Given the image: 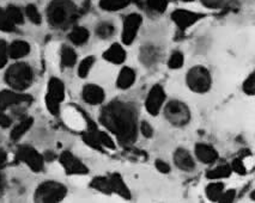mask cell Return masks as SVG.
<instances>
[{"label": "cell", "mask_w": 255, "mask_h": 203, "mask_svg": "<svg viewBox=\"0 0 255 203\" xmlns=\"http://www.w3.org/2000/svg\"><path fill=\"white\" fill-rule=\"evenodd\" d=\"M100 121L118 137L124 146L132 145L137 139V111L129 103L113 102L101 111Z\"/></svg>", "instance_id": "6da1fadb"}, {"label": "cell", "mask_w": 255, "mask_h": 203, "mask_svg": "<svg viewBox=\"0 0 255 203\" xmlns=\"http://www.w3.org/2000/svg\"><path fill=\"white\" fill-rule=\"evenodd\" d=\"M77 17L78 8L71 0H53L47 7V18L53 28H69Z\"/></svg>", "instance_id": "7a4b0ae2"}, {"label": "cell", "mask_w": 255, "mask_h": 203, "mask_svg": "<svg viewBox=\"0 0 255 203\" xmlns=\"http://www.w3.org/2000/svg\"><path fill=\"white\" fill-rule=\"evenodd\" d=\"M5 81L13 90L24 91L32 83L31 67L24 63L12 65L5 73Z\"/></svg>", "instance_id": "3957f363"}, {"label": "cell", "mask_w": 255, "mask_h": 203, "mask_svg": "<svg viewBox=\"0 0 255 203\" xmlns=\"http://www.w3.org/2000/svg\"><path fill=\"white\" fill-rule=\"evenodd\" d=\"M67 194V189L65 185L59 182L48 181L44 182L35 191L34 200L35 202L41 203H56L65 199Z\"/></svg>", "instance_id": "277c9868"}, {"label": "cell", "mask_w": 255, "mask_h": 203, "mask_svg": "<svg viewBox=\"0 0 255 203\" xmlns=\"http://www.w3.org/2000/svg\"><path fill=\"white\" fill-rule=\"evenodd\" d=\"M187 85L192 91L198 93L207 92L211 87V74L205 67L195 66L187 73Z\"/></svg>", "instance_id": "5b68a950"}, {"label": "cell", "mask_w": 255, "mask_h": 203, "mask_svg": "<svg viewBox=\"0 0 255 203\" xmlns=\"http://www.w3.org/2000/svg\"><path fill=\"white\" fill-rule=\"evenodd\" d=\"M65 98V86L58 78H52L48 83V92L46 96V104L49 113L58 116L60 111V103Z\"/></svg>", "instance_id": "8992f818"}, {"label": "cell", "mask_w": 255, "mask_h": 203, "mask_svg": "<svg viewBox=\"0 0 255 203\" xmlns=\"http://www.w3.org/2000/svg\"><path fill=\"white\" fill-rule=\"evenodd\" d=\"M165 119H167L171 125L177 126H185L191 120V113L189 109L186 104L179 101H171L167 104L164 109Z\"/></svg>", "instance_id": "52a82bcc"}, {"label": "cell", "mask_w": 255, "mask_h": 203, "mask_svg": "<svg viewBox=\"0 0 255 203\" xmlns=\"http://www.w3.org/2000/svg\"><path fill=\"white\" fill-rule=\"evenodd\" d=\"M17 159L28 165L34 172H40L43 170L44 158L36 149L30 146H20L17 149Z\"/></svg>", "instance_id": "ba28073f"}, {"label": "cell", "mask_w": 255, "mask_h": 203, "mask_svg": "<svg viewBox=\"0 0 255 203\" xmlns=\"http://www.w3.org/2000/svg\"><path fill=\"white\" fill-rule=\"evenodd\" d=\"M141 22H143V18L138 13H131L125 18L123 30V42L125 45L129 46L134 42L139 29H140Z\"/></svg>", "instance_id": "9c48e42d"}, {"label": "cell", "mask_w": 255, "mask_h": 203, "mask_svg": "<svg viewBox=\"0 0 255 203\" xmlns=\"http://www.w3.org/2000/svg\"><path fill=\"white\" fill-rule=\"evenodd\" d=\"M165 101V92L162 86L155 85L152 89L150 90L149 95L146 97V102H145V107H146L147 113L156 116L161 110L163 103Z\"/></svg>", "instance_id": "30bf717a"}, {"label": "cell", "mask_w": 255, "mask_h": 203, "mask_svg": "<svg viewBox=\"0 0 255 203\" xmlns=\"http://www.w3.org/2000/svg\"><path fill=\"white\" fill-rule=\"evenodd\" d=\"M31 101V97L29 95L4 90L0 92V111L6 110L8 108L14 107V105H20L23 103H30Z\"/></svg>", "instance_id": "8fae6325"}, {"label": "cell", "mask_w": 255, "mask_h": 203, "mask_svg": "<svg viewBox=\"0 0 255 203\" xmlns=\"http://www.w3.org/2000/svg\"><path fill=\"white\" fill-rule=\"evenodd\" d=\"M203 17V14L194 13L187 10H176L171 13V19H173V22L177 25V28L181 29V30L191 28V26L194 25L195 23L199 22Z\"/></svg>", "instance_id": "7c38bea8"}, {"label": "cell", "mask_w": 255, "mask_h": 203, "mask_svg": "<svg viewBox=\"0 0 255 203\" xmlns=\"http://www.w3.org/2000/svg\"><path fill=\"white\" fill-rule=\"evenodd\" d=\"M60 163L69 175H85V173H88L87 166L70 152L62 153L60 155Z\"/></svg>", "instance_id": "4fadbf2b"}, {"label": "cell", "mask_w": 255, "mask_h": 203, "mask_svg": "<svg viewBox=\"0 0 255 203\" xmlns=\"http://www.w3.org/2000/svg\"><path fill=\"white\" fill-rule=\"evenodd\" d=\"M83 99L89 104L97 105L103 103L105 101V91L101 89L100 86L94 84L85 85V87L83 89Z\"/></svg>", "instance_id": "5bb4252c"}, {"label": "cell", "mask_w": 255, "mask_h": 203, "mask_svg": "<svg viewBox=\"0 0 255 203\" xmlns=\"http://www.w3.org/2000/svg\"><path fill=\"white\" fill-rule=\"evenodd\" d=\"M195 155L204 164H212L218 159L217 151L205 143H198L195 146Z\"/></svg>", "instance_id": "9a60e30c"}, {"label": "cell", "mask_w": 255, "mask_h": 203, "mask_svg": "<svg viewBox=\"0 0 255 203\" xmlns=\"http://www.w3.org/2000/svg\"><path fill=\"white\" fill-rule=\"evenodd\" d=\"M174 161L179 169L183 171H191L194 169V160L188 151L183 148H179L174 154Z\"/></svg>", "instance_id": "2e32d148"}, {"label": "cell", "mask_w": 255, "mask_h": 203, "mask_svg": "<svg viewBox=\"0 0 255 203\" xmlns=\"http://www.w3.org/2000/svg\"><path fill=\"white\" fill-rule=\"evenodd\" d=\"M103 58H105V60L109 61V63L120 65L126 60V52H125V49L121 47V45H119V43H114V45H112L105 52Z\"/></svg>", "instance_id": "e0dca14e"}, {"label": "cell", "mask_w": 255, "mask_h": 203, "mask_svg": "<svg viewBox=\"0 0 255 203\" xmlns=\"http://www.w3.org/2000/svg\"><path fill=\"white\" fill-rule=\"evenodd\" d=\"M139 6L151 13L161 14L167 10L169 0H137Z\"/></svg>", "instance_id": "ac0fdd59"}, {"label": "cell", "mask_w": 255, "mask_h": 203, "mask_svg": "<svg viewBox=\"0 0 255 203\" xmlns=\"http://www.w3.org/2000/svg\"><path fill=\"white\" fill-rule=\"evenodd\" d=\"M29 53H30V46L25 41H14L8 46V58L14 60L26 57Z\"/></svg>", "instance_id": "d6986e66"}, {"label": "cell", "mask_w": 255, "mask_h": 203, "mask_svg": "<svg viewBox=\"0 0 255 203\" xmlns=\"http://www.w3.org/2000/svg\"><path fill=\"white\" fill-rule=\"evenodd\" d=\"M111 179V185H112V191L113 193H117L120 196H123L124 199L129 200L131 199V191L128 190V188L126 187V184L124 183V179L121 178L120 175L114 173V175L109 176Z\"/></svg>", "instance_id": "ffe728a7"}, {"label": "cell", "mask_w": 255, "mask_h": 203, "mask_svg": "<svg viewBox=\"0 0 255 203\" xmlns=\"http://www.w3.org/2000/svg\"><path fill=\"white\" fill-rule=\"evenodd\" d=\"M134 80H135L134 70L129 68V67H124V68L121 69L120 74H119V78L117 81L118 87L123 90L128 89V87H131L132 85L134 84Z\"/></svg>", "instance_id": "44dd1931"}, {"label": "cell", "mask_w": 255, "mask_h": 203, "mask_svg": "<svg viewBox=\"0 0 255 203\" xmlns=\"http://www.w3.org/2000/svg\"><path fill=\"white\" fill-rule=\"evenodd\" d=\"M89 36H90V34H89V30L87 28H84V26H76L70 32L69 38L73 45L82 46L88 42Z\"/></svg>", "instance_id": "7402d4cb"}, {"label": "cell", "mask_w": 255, "mask_h": 203, "mask_svg": "<svg viewBox=\"0 0 255 203\" xmlns=\"http://www.w3.org/2000/svg\"><path fill=\"white\" fill-rule=\"evenodd\" d=\"M139 58H140L141 63L144 65H146V66H151V65L155 64L156 61H158L159 51L156 48V47H152V46L144 47V48L141 49Z\"/></svg>", "instance_id": "603a6c76"}, {"label": "cell", "mask_w": 255, "mask_h": 203, "mask_svg": "<svg viewBox=\"0 0 255 203\" xmlns=\"http://www.w3.org/2000/svg\"><path fill=\"white\" fill-rule=\"evenodd\" d=\"M132 1L133 0H100V7L108 12H115L127 7Z\"/></svg>", "instance_id": "cb8c5ba5"}, {"label": "cell", "mask_w": 255, "mask_h": 203, "mask_svg": "<svg viewBox=\"0 0 255 203\" xmlns=\"http://www.w3.org/2000/svg\"><path fill=\"white\" fill-rule=\"evenodd\" d=\"M32 123H34V120L31 117H28V119H24L22 122H19L11 132V140L18 141L31 128Z\"/></svg>", "instance_id": "d4e9b609"}, {"label": "cell", "mask_w": 255, "mask_h": 203, "mask_svg": "<svg viewBox=\"0 0 255 203\" xmlns=\"http://www.w3.org/2000/svg\"><path fill=\"white\" fill-rule=\"evenodd\" d=\"M77 63V53L71 47L64 46L61 49V64L65 67H73Z\"/></svg>", "instance_id": "484cf974"}, {"label": "cell", "mask_w": 255, "mask_h": 203, "mask_svg": "<svg viewBox=\"0 0 255 203\" xmlns=\"http://www.w3.org/2000/svg\"><path fill=\"white\" fill-rule=\"evenodd\" d=\"M231 172H233V170H231V166H229V165H221V166L215 167V169L210 170V171H207L206 177L209 178V179L227 178V177H229V176L231 175Z\"/></svg>", "instance_id": "4316f807"}, {"label": "cell", "mask_w": 255, "mask_h": 203, "mask_svg": "<svg viewBox=\"0 0 255 203\" xmlns=\"http://www.w3.org/2000/svg\"><path fill=\"white\" fill-rule=\"evenodd\" d=\"M91 187L97 189L101 193L106 194H112V185H111V179L109 177H96L91 183Z\"/></svg>", "instance_id": "83f0119b"}, {"label": "cell", "mask_w": 255, "mask_h": 203, "mask_svg": "<svg viewBox=\"0 0 255 203\" xmlns=\"http://www.w3.org/2000/svg\"><path fill=\"white\" fill-rule=\"evenodd\" d=\"M115 32V26L109 22H103L100 23L96 28V34L97 36L107 40V38L112 37Z\"/></svg>", "instance_id": "f1b7e54d"}, {"label": "cell", "mask_w": 255, "mask_h": 203, "mask_svg": "<svg viewBox=\"0 0 255 203\" xmlns=\"http://www.w3.org/2000/svg\"><path fill=\"white\" fill-rule=\"evenodd\" d=\"M6 13L8 18L11 19V22H12L14 25L23 24V23H24V16H23L19 7L14 6V5H10V6H7L6 8Z\"/></svg>", "instance_id": "f546056e"}, {"label": "cell", "mask_w": 255, "mask_h": 203, "mask_svg": "<svg viewBox=\"0 0 255 203\" xmlns=\"http://www.w3.org/2000/svg\"><path fill=\"white\" fill-rule=\"evenodd\" d=\"M224 191V184L223 183H211L206 188V195L210 200L213 202L218 201L219 196Z\"/></svg>", "instance_id": "4dcf8cb0"}, {"label": "cell", "mask_w": 255, "mask_h": 203, "mask_svg": "<svg viewBox=\"0 0 255 203\" xmlns=\"http://www.w3.org/2000/svg\"><path fill=\"white\" fill-rule=\"evenodd\" d=\"M16 25L11 22V19L8 18L6 10L0 7V31H5V32H11L14 30Z\"/></svg>", "instance_id": "1f68e13d"}, {"label": "cell", "mask_w": 255, "mask_h": 203, "mask_svg": "<svg viewBox=\"0 0 255 203\" xmlns=\"http://www.w3.org/2000/svg\"><path fill=\"white\" fill-rule=\"evenodd\" d=\"M95 64V58L94 57H88L85 58L84 60L82 61L81 64H79V67H78V74L81 78H87L89 72H90L91 67L94 66Z\"/></svg>", "instance_id": "d6a6232c"}, {"label": "cell", "mask_w": 255, "mask_h": 203, "mask_svg": "<svg viewBox=\"0 0 255 203\" xmlns=\"http://www.w3.org/2000/svg\"><path fill=\"white\" fill-rule=\"evenodd\" d=\"M25 14L29 18V20H30L31 23H34V24H41V22H42L41 13L38 12L37 7L35 6V5H28V6L25 7Z\"/></svg>", "instance_id": "836d02e7"}, {"label": "cell", "mask_w": 255, "mask_h": 203, "mask_svg": "<svg viewBox=\"0 0 255 203\" xmlns=\"http://www.w3.org/2000/svg\"><path fill=\"white\" fill-rule=\"evenodd\" d=\"M183 61H185V59H183V54L181 52L176 51L171 54L170 59H169L168 66L170 67L171 69L181 68V67L183 66Z\"/></svg>", "instance_id": "e575fe53"}, {"label": "cell", "mask_w": 255, "mask_h": 203, "mask_svg": "<svg viewBox=\"0 0 255 203\" xmlns=\"http://www.w3.org/2000/svg\"><path fill=\"white\" fill-rule=\"evenodd\" d=\"M235 0H201L204 6L209 8H223L229 6Z\"/></svg>", "instance_id": "d590c367"}, {"label": "cell", "mask_w": 255, "mask_h": 203, "mask_svg": "<svg viewBox=\"0 0 255 203\" xmlns=\"http://www.w3.org/2000/svg\"><path fill=\"white\" fill-rule=\"evenodd\" d=\"M8 59V46L4 40H0V68L7 64Z\"/></svg>", "instance_id": "8d00e7d4"}, {"label": "cell", "mask_w": 255, "mask_h": 203, "mask_svg": "<svg viewBox=\"0 0 255 203\" xmlns=\"http://www.w3.org/2000/svg\"><path fill=\"white\" fill-rule=\"evenodd\" d=\"M243 90H245V92L249 96H253L255 93V76H254V73H252V74L248 76L247 80L245 81V84H243Z\"/></svg>", "instance_id": "74e56055"}, {"label": "cell", "mask_w": 255, "mask_h": 203, "mask_svg": "<svg viewBox=\"0 0 255 203\" xmlns=\"http://www.w3.org/2000/svg\"><path fill=\"white\" fill-rule=\"evenodd\" d=\"M231 170H234V171L239 173V175H246V173H247V169H246L245 164H243L241 159H234Z\"/></svg>", "instance_id": "f35d334b"}, {"label": "cell", "mask_w": 255, "mask_h": 203, "mask_svg": "<svg viewBox=\"0 0 255 203\" xmlns=\"http://www.w3.org/2000/svg\"><path fill=\"white\" fill-rule=\"evenodd\" d=\"M235 196H236V191L235 190H228L227 193H222V195L219 196L218 201L217 202H221V203H231L235 200Z\"/></svg>", "instance_id": "ab89813d"}, {"label": "cell", "mask_w": 255, "mask_h": 203, "mask_svg": "<svg viewBox=\"0 0 255 203\" xmlns=\"http://www.w3.org/2000/svg\"><path fill=\"white\" fill-rule=\"evenodd\" d=\"M140 131H141V134L144 135L145 137H151L152 136V133H153V129L149 123L146 122V121H144V122H141L140 125Z\"/></svg>", "instance_id": "60d3db41"}, {"label": "cell", "mask_w": 255, "mask_h": 203, "mask_svg": "<svg viewBox=\"0 0 255 203\" xmlns=\"http://www.w3.org/2000/svg\"><path fill=\"white\" fill-rule=\"evenodd\" d=\"M12 125V120L7 116L6 114H4L2 111H0V127L7 128Z\"/></svg>", "instance_id": "b9f144b4"}, {"label": "cell", "mask_w": 255, "mask_h": 203, "mask_svg": "<svg viewBox=\"0 0 255 203\" xmlns=\"http://www.w3.org/2000/svg\"><path fill=\"white\" fill-rule=\"evenodd\" d=\"M156 167H157V170L162 173L170 172V166H169L168 164L163 160H156Z\"/></svg>", "instance_id": "7bdbcfd3"}, {"label": "cell", "mask_w": 255, "mask_h": 203, "mask_svg": "<svg viewBox=\"0 0 255 203\" xmlns=\"http://www.w3.org/2000/svg\"><path fill=\"white\" fill-rule=\"evenodd\" d=\"M7 161V154L4 149L0 148V169H2L5 165H6Z\"/></svg>", "instance_id": "ee69618b"}, {"label": "cell", "mask_w": 255, "mask_h": 203, "mask_svg": "<svg viewBox=\"0 0 255 203\" xmlns=\"http://www.w3.org/2000/svg\"><path fill=\"white\" fill-rule=\"evenodd\" d=\"M5 185H6V182H5L4 176H2L1 173H0V197H1V196H2V194H4Z\"/></svg>", "instance_id": "f6af8a7d"}, {"label": "cell", "mask_w": 255, "mask_h": 203, "mask_svg": "<svg viewBox=\"0 0 255 203\" xmlns=\"http://www.w3.org/2000/svg\"><path fill=\"white\" fill-rule=\"evenodd\" d=\"M44 158H46L47 160H52L53 158H55V155H50V152H48V153H47L46 157H44Z\"/></svg>", "instance_id": "bcb514c9"}, {"label": "cell", "mask_w": 255, "mask_h": 203, "mask_svg": "<svg viewBox=\"0 0 255 203\" xmlns=\"http://www.w3.org/2000/svg\"><path fill=\"white\" fill-rule=\"evenodd\" d=\"M182 1H193V0H182Z\"/></svg>", "instance_id": "7dc6e473"}]
</instances>
